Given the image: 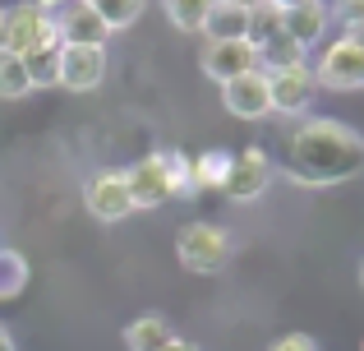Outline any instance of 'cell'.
<instances>
[{"mask_svg":"<svg viewBox=\"0 0 364 351\" xmlns=\"http://www.w3.org/2000/svg\"><path fill=\"white\" fill-rule=\"evenodd\" d=\"M245 28H249V5H226V0H217L213 14L203 19L208 42H240Z\"/></svg>","mask_w":364,"mask_h":351,"instance_id":"cell-15","label":"cell"},{"mask_svg":"<svg viewBox=\"0 0 364 351\" xmlns=\"http://www.w3.org/2000/svg\"><path fill=\"white\" fill-rule=\"evenodd\" d=\"M346 42H355L360 51H364V23H350V28H346Z\"/></svg>","mask_w":364,"mask_h":351,"instance_id":"cell-27","label":"cell"},{"mask_svg":"<svg viewBox=\"0 0 364 351\" xmlns=\"http://www.w3.org/2000/svg\"><path fill=\"white\" fill-rule=\"evenodd\" d=\"M314 93H318V83H314L309 65H291V70L267 74V98H272V111H282V116H304Z\"/></svg>","mask_w":364,"mask_h":351,"instance_id":"cell-8","label":"cell"},{"mask_svg":"<svg viewBox=\"0 0 364 351\" xmlns=\"http://www.w3.org/2000/svg\"><path fill=\"white\" fill-rule=\"evenodd\" d=\"M5 28H9V46L5 51L18 56V61L33 56V51H42V46H51V42H60V37H55V19H46L33 0L5 9Z\"/></svg>","mask_w":364,"mask_h":351,"instance_id":"cell-4","label":"cell"},{"mask_svg":"<svg viewBox=\"0 0 364 351\" xmlns=\"http://www.w3.org/2000/svg\"><path fill=\"white\" fill-rule=\"evenodd\" d=\"M267 185H272V157H267L263 148H240V153H231V172L222 180L226 199L249 204V199H258Z\"/></svg>","mask_w":364,"mask_h":351,"instance_id":"cell-6","label":"cell"},{"mask_svg":"<svg viewBox=\"0 0 364 351\" xmlns=\"http://www.w3.org/2000/svg\"><path fill=\"white\" fill-rule=\"evenodd\" d=\"M360 282H364V263H360Z\"/></svg>","mask_w":364,"mask_h":351,"instance_id":"cell-32","label":"cell"},{"mask_svg":"<svg viewBox=\"0 0 364 351\" xmlns=\"http://www.w3.org/2000/svg\"><path fill=\"white\" fill-rule=\"evenodd\" d=\"M360 351H364V347H360Z\"/></svg>","mask_w":364,"mask_h":351,"instance_id":"cell-33","label":"cell"},{"mask_svg":"<svg viewBox=\"0 0 364 351\" xmlns=\"http://www.w3.org/2000/svg\"><path fill=\"white\" fill-rule=\"evenodd\" d=\"M323 28H328V5H323V0H309V5H295V9L282 14V33H291L304 51L323 37Z\"/></svg>","mask_w":364,"mask_h":351,"instance_id":"cell-13","label":"cell"},{"mask_svg":"<svg viewBox=\"0 0 364 351\" xmlns=\"http://www.w3.org/2000/svg\"><path fill=\"white\" fill-rule=\"evenodd\" d=\"M107 79V46H60V88L92 93Z\"/></svg>","mask_w":364,"mask_h":351,"instance_id":"cell-10","label":"cell"},{"mask_svg":"<svg viewBox=\"0 0 364 351\" xmlns=\"http://www.w3.org/2000/svg\"><path fill=\"white\" fill-rule=\"evenodd\" d=\"M328 19H341V23H364V0H337V5L328 9Z\"/></svg>","mask_w":364,"mask_h":351,"instance_id":"cell-24","label":"cell"},{"mask_svg":"<svg viewBox=\"0 0 364 351\" xmlns=\"http://www.w3.org/2000/svg\"><path fill=\"white\" fill-rule=\"evenodd\" d=\"M28 278H33V268H28V259L18 250H0V300H14L18 291L28 287Z\"/></svg>","mask_w":364,"mask_h":351,"instance_id":"cell-22","label":"cell"},{"mask_svg":"<svg viewBox=\"0 0 364 351\" xmlns=\"http://www.w3.org/2000/svg\"><path fill=\"white\" fill-rule=\"evenodd\" d=\"M0 351H14V337H9V328L0 324Z\"/></svg>","mask_w":364,"mask_h":351,"instance_id":"cell-30","label":"cell"},{"mask_svg":"<svg viewBox=\"0 0 364 351\" xmlns=\"http://www.w3.org/2000/svg\"><path fill=\"white\" fill-rule=\"evenodd\" d=\"M254 56H258V70H263V74H277V70H291V65H304V46L295 42L291 33H272L267 42L254 46Z\"/></svg>","mask_w":364,"mask_h":351,"instance_id":"cell-14","label":"cell"},{"mask_svg":"<svg viewBox=\"0 0 364 351\" xmlns=\"http://www.w3.org/2000/svg\"><path fill=\"white\" fill-rule=\"evenodd\" d=\"M176 254H180V263H185L189 273H217V268H226V259H231V236H226L222 226H213V222H189L185 231H180V241H176Z\"/></svg>","mask_w":364,"mask_h":351,"instance_id":"cell-3","label":"cell"},{"mask_svg":"<svg viewBox=\"0 0 364 351\" xmlns=\"http://www.w3.org/2000/svg\"><path fill=\"white\" fill-rule=\"evenodd\" d=\"M23 70H28V83H33V88H60V42L23 56Z\"/></svg>","mask_w":364,"mask_h":351,"instance_id":"cell-18","label":"cell"},{"mask_svg":"<svg viewBox=\"0 0 364 351\" xmlns=\"http://www.w3.org/2000/svg\"><path fill=\"white\" fill-rule=\"evenodd\" d=\"M33 5H37V9H42V14H46V19H55V14H65V9H70V5H74V0H33Z\"/></svg>","mask_w":364,"mask_h":351,"instance_id":"cell-26","label":"cell"},{"mask_svg":"<svg viewBox=\"0 0 364 351\" xmlns=\"http://www.w3.org/2000/svg\"><path fill=\"white\" fill-rule=\"evenodd\" d=\"M314 83L318 88H337V93H350V88H364V51L355 42H332L323 51V61L314 65Z\"/></svg>","mask_w":364,"mask_h":351,"instance_id":"cell-7","label":"cell"},{"mask_svg":"<svg viewBox=\"0 0 364 351\" xmlns=\"http://www.w3.org/2000/svg\"><path fill=\"white\" fill-rule=\"evenodd\" d=\"M124 185L134 208H161L166 199L189 189V162L180 153H148L124 172Z\"/></svg>","mask_w":364,"mask_h":351,"instance_id":"cell-2","label":"cell"},{"mask_svg":"<svg viewBox=\"0 0 364 351\" xmlns=\"http://www.w3.org/2000/svg\"><path fill=\"white\" fill-rule=\"evenodd\" d=\"M161 351H198V347H194V342H185V337H171V342L161 347Z\"/></svg>","mask_w":364,"mask_h":351,"instance_id":"cell-28","label":"cell"},{"mask_svg":"<svg viewBox=\"0 0 364 351\" xmlns=\"http://www.w3.org/2000/svg\"><path fill=\"white\" fill-rule=\"evenodd\" d=\"M286 176L300 185H341L364 167V139L341 120L314 116L286 139Z\"/></svg>","mask_w":364,"mask_h":351,"instance_id":"cell-1","label":"cell"},{"mask_svg":"<svg viewBox=\"0 0 364 351\" xmlns=\"http://www.w3.org/2000/svg\"><path fill=\"white\" fill-rule=\"evenodd\" d=\"M226 5H254V0H226Z\"/></svg>","mask_w":364,"mask_h":351,"instance_id":"cell-31","label":"cell"},{"mask_svg":"<svg viewBox=\"0 0 364 351\" xmlns=\"http://www.w3.org/2000/svg\"><path fill=\"white\" fill-rule=\"evenodd\" d=\"M171 337L176 333H171V324L161 315H139L134 324H124V347L129 351H161Z\"/></svg>","mask_w":364,"mask_h":351,"instance_id":"cell-16","label":"cell"},{"mask_svg":"<svg viewBox=\"0 0 364 351\" xmlns=\"http://www.w3.org/2000/svg\"><path fill=\"white\" fill-rule=\"evenodd\" d=\"M267 351H318V342H314L309 333H286V337H277Z\"/></svg>","mask_w":364,"mask_h":351,"instance_id":"cell-25","label":"cell"},{"mask_svg":"<svg viewBox=\"0 0 364 351\" xmlns=\"http://www.w3.org/2000/svg\"><path fill=\"white\" fill-rule=\"evenodd\" d=\"M83 204H88V213L97 217V222H124V217L134 213V204H129V185H124L120 167L92 172L88 185H83Z\"/></svg>","mask_w":364,"mask_h":351,"instance_id":"cell-5","label":"cell"},{"mask_svg":"<svg viewBox=\"0 0 364 351\" xmlns=\"http://www.w3.org/2000/svg\"><path fill=\"white\" fill-rule=\"evenodd\" d=\"M217 0H161L166 19L180 28V33H203V19L213 14Z\"/></svg>","mask_w":364,"mask_h":351,"instance_id":"cell-19","label":"cell"},{"mask_svg":"<svg viewBox=\"0 0 364 351\" xmlns=\"http://www.w3.org/2000/svg\"><path fill=\"white\" fill-rule=\"evenodd\" d=\"M226 172H231V153L213 148V153H198L189 162V189H222Z\"/></svg>","mask_w":364,"mask_h":351,"instance_id":"cell-17","label":"cell"},{"mask_svg":"<svg viewBox=\"0 0 364 351\" xmlns=\"http://www.w3.org/2000/svg\"><path fill=\"white\" fill-rule=\"evenodd\" d=\"M5 46H9V28H5V9H0V56H5Z\"/></svg>","mask_w":364,"mask_h":351,"instance_id":"cell-29","label":"cell"},{"mask_svg":"<svg viewBox=\"0 0 364 351\" xmlns=\"http://www.w3.org/2000/svg\"><path fill=\"white\" fill-rule=\"evenodd\" d=\"M33 93V83H28V70H23V61L18 56H0V102H18V98H28Z\"/></svg>","mask_w":364,"mask_h":351,"instance_id":"cell-23","label":"cell"},{"mask_svg":"<svg viewBox=\"0 0 364 351\" xmlns=\"http://www.w3.org/2000/svg\"><path fill=\"white\" fill-rule=\"evenodd\" d=\"M222 102H226V111H231V116H240V120H263V116H272L267 74H263V70H245V74H235V79H226V83H222Z\"/></svg>","mask_w":364,"mask_h":351,"instance_id":"cell-9","label":"cell"},{"mask_svg":"<svg viewBox=\"0 0 364 351\" xmlns=\"http://www.w3.org/2000/svg\"><path fill=\"white\" fill-rule=\"evenodd\" d=\"M198 65H203L208 79L226 83L245 70H258V56H254V42H245V37L240 42H208L203 51H198Z\"/></svg>","mask_w":364,"mask_h":351,"instance_id":"cell-11","label":"cell"},{"mask_svg":"<svg viewBox=\"0 0 364 351\" xmlns=\"http://www.w3.org/2000/svg\"><path fill=\"white\" fill-rule=\"evenodd\" d=\"M55 37H60V46H107L111 28L83 0H74L65 14H55Z\"/></svg>","mask_w":364,"mask_h":351,"instance_id":"cell-12","label":"cell"},{"mask_svg":"<svg viewBox=\"0 0 364 351\" xmlns=\"http://www.w3.org/2000/svg\"><path fill=\"white\" fill-rule=\"evenodd\" d=\"M282 5H272V0H254L249 5V28H245V42H267L272 33H282Z\"/></svg>","mask_w":364,"mask_h":351,"instance_id":"cell-20","label":"cell"},{"mask_svg":"<svg viewBox=\"0 0 364 351\" xmlns=\"http://www.w3.org/2000/svg\"><path fill=\"white\" fill-rule=\"evenodd\" d=\"M83 5H88L92 14L102 19V23L116 33V28H129L134 19L143 14V5H148V0H83Z\"/></svg>","mask_w":364,"mask_h":351,"instance_id":"cell-21","label":"cell"}]
</instances>
